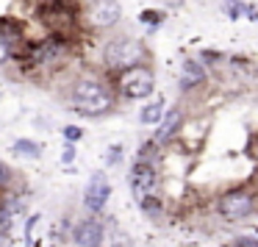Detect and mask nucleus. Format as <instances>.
Masks as SVG:
<instances>
[{"label":"nucleus","instance_id":"f257e3e1","mask_svg":"<svg viewBox=\"0 0 258 247\" xmlns=\"http://www.w3.org/2000/svg\"><path fill=\"white\" fill-rule=\"evenodd\" d=\"M114 106L111 92L106 89V84H100L97 78H84L75 84L73 89V108L86 117H103Z\"/></svg>","mask_w":258,"mask_h":247},{"label":"nucleus","instance_id":"f03ea898","mask_svg":"<svg viewBox=\"0 0 258 247\" xmlns=\"http://www.w3.org/2000/svg\"><path fill=\"white\" fill-rule=\"evenodd\" d=\"M145 56V47H142L139 39H131V36H117L111 39L106 47H103V61H106L108 70H128L134 64L142 61Z\"/></svg>","mask_w":258,"mask_h":247},{"label":"nucleus","instance_id":"7ed1b4c3","mask_svg":"<svg viewBox=\"0 0 258 247\" xmlns=\"http://www.w3.org/2000/svg\"><path fill=\"white\" fill-rule=\"evenodd\" d=\"M153 89H156V78L142 64H134V67L119 73V92L128 100H145V97L153 95Z\"/></svg>","mask_w":258,"mask_h":247},{"label":"nucleus","instance_id":"20e7f679","mask_svg":"<svg viewBox=\"0 0 258 247\" xmlns=\"http://www.w3.org/2000/svg\"><path fill=\"white\" fill-rule=\"evenodd\" d=\"M217 208L225 219H244V217H250L252 208H255V197H252L250 192L236 189V192H228V195L219 197Z\"/></svg>","mask_w":258,"mask_h":247},{"label":"nucleus","instance_id":"39448f33","mask_svg":"<svg viewBox=\"0 0 258 247\" xmlns=\"http://www.w3.org/2000/svg\"><path fill=\"white\" fill-rule=\"evenodd\" d=\"M108 197H111V183H108L106 172H95L89 178V183H86L84 189V206L89 214H100L103 208H106Z\"/></svg>","mask_w":258,"mask_h":247},{"label":"nucleus","instance_id":"423d86ee","mask_svg":"<svg viewBox=\"0 0 258 247\" xmlns=\"http://www.w3.org/2000/svg\"><path fill=\"white\" fill-rule=\"evenodd\" d=\"M131 189H134L136 200H145V197H150L153 192H156V169H153L150 161H136L134 169H131Z\"/></svg>","mask_w":258,"mask_h":247},{"label":"nucleus","instance_id":"0eeeda50","mask_svg":"<svg viewBox=\"0 0 258 247\" xmlns=\"http://www.w3.org/2000/svg\"><path fill=\"white\" fill-rule=\"evenodd\" d=\"M119 17H122L119 0H95L89 6V23L95 28H111Z\"/></svg>","mask_w":258,"mask_h":247},{"label":"nucleus","instance_id":"6e6552de","mask_svg":"<svg viewBox=\"0 0 258 247\" xmlns=\"http://www.w3.org/2000/svg\"><path fill=\"white\" fill-rule=\"evenodd\" d=\"M103 233H106V230H103V222L95 217H89V219H81L73 228V241L78 247H92V244H100L103 241Z\"/></svg>","mask_w":258,"mask_h":247},{"label":"nucleus","instance_id":"1a4fd4ad","mask_svg":"<svg viewBox=\"0 0 258 247\" xmlns=\"http://www.w3.org/2000/svg\"><path fill=\"white\" fill-rule=\"evenodd\" d=\"M180 122H183V114L180 111H167L161 119H158V131H156V145H164L169 142L175 134H178Z\"/></svg>","mask_w":258,"mask_h":247},{"label":"nucleus","instance_id":"9d476101","mask_svg":"<svg viewBox=\"0 0 258 247\" xmlns=\"http://www.w3.org/2000/svg\"><path fill=\"white\" fill-rule=\"evenodd\" d=\"M206 84V70L200 61L186 58L183 61V75H180V89H195V86Z\"/></svg>","mask_w":258,"mask_h":247},{"label":"nucleus","instance_id":"9b49d317","mask_svg":"<svg viewBox=\"0 0 258 247\" xmlns=\"http://www.w3.org/2000/svg\"><path fill=\"white\" fill-rule=\"evenodd\" d=\"M161 117H164V100H153L150 106H145V108H142V114H139V119L145 125H156Z\"/></svg>","mask_w":258,"mask_h":247},{"label":"nucleus","instance_id":"f8f14e48","mask_svg":"<svg viewBox=\"0 0 258 247\" xmlns=\"http://www.w3.org/2000/svg\"><path fill=\"white\" fill-rule=\"evenodd\" d=\"M14 153L17 156H28V158H39L42 156V145L34 139H17L14 142Z\"/></svg>","mask_w":258,"mask_h":247},{"label":"nucleus","instance_id":"ddd939ff","mask_svg":"<svg viewBox=\"0 0 258 247\" xmlns=\"http://www.w3.org/2000/svg\"><path fill=\"white\" fill-rule=\"evenodd\" d=\"M139 20H142V23H147V25H158L164 20V14L161 12H142Z\"/></svg>","mask_w":258,"mask_h":247},{"label":"nucleus","instance_id":"4468645a","mask_svg":"<svg viewBox=\"0 0 258 247\" xmlns=\"http://www.w3.org/2000/svg\"><path fill=\"white\" fill-rule=\"evenodd\" d=\"M9 58H12V45L6 39H0V64H6Z\"/></svg>","mask_w":258,"mask_h":247},{"label":"nucleus","instance_id":"2eb2a0df","mask_svg":"<svg viewBox=\"0 0 258 247\" xmlns=\"http://www.w3.org/2000/svg\"><path fill=\"white\" fill-rule=\"evenodd\" d=\"M9 180H12V169H9V164L0 161V186H6Z\"/></svg>","mask_w":258,"mask_h":247},{"label":"nucleus","instance_id":"dca6fc26","mask_svg":"<svg viewBox=\"0 0 258 247\" xmlns=\"http://www.w3.org/2000/svg\"><path fill=\"white\" fill-rule=\"evenodd\" d=\"M64 136H67V139H75V142H78L81 136H84V131L75 128V125H67V128H64Z\"/></svg>","mask_w":258,"mask_h":247},{"label":"nucleus","instance_id":"f3484780","mask_svg":"<svg viewBox=\"0 0 258 247\" xmlns=\"http://www.w3.org/2000/svg\"><path fill=\"white\" fill-rule=\"evenodd\" d=\"M236 247H258V236H241Z\"/></svg>","mask_w":258,"mask_h":247},{"label":"nucleus","instance_id":"a211bd4d","mask_svg":"<svg viewBox=\"0 0 258 247\" xmlns=\"http://www.w3.org/2000/svg\"><path fill=\"white\" fill-rule=\"evenodd\" d=\"M117 161H122V147L114 145L111 147V156H108V164H117Z\"/></svg>","mask_w":258,"mask_h":247},{"label":"nucleus","instance_id":"6ab92c4d","mask_svg":"<svg viewBox=\"0 0 258 247\" xmlns=\"http://www.w3.org/2000/svg\"><path fill=\"white\" fill-rule=\"evenodd\" d=\"M73 156H75V147H67V153H64V161H70Z\"/></svg>","mask_w":258,"mask_h":247},{"label":"nucleus","instance_id":"aec40b11","mask_svg":"<svg viewBox=\"0 0 258 247\" xmlns=\"http://www.w3.org/2000/svg\"><path fill=\"white\" fill-rule=\"evenodd\" d=\"M92 247H103V244H92Z\"/></svg>","mask_w":258,"mask_h":247}]
</instances>
